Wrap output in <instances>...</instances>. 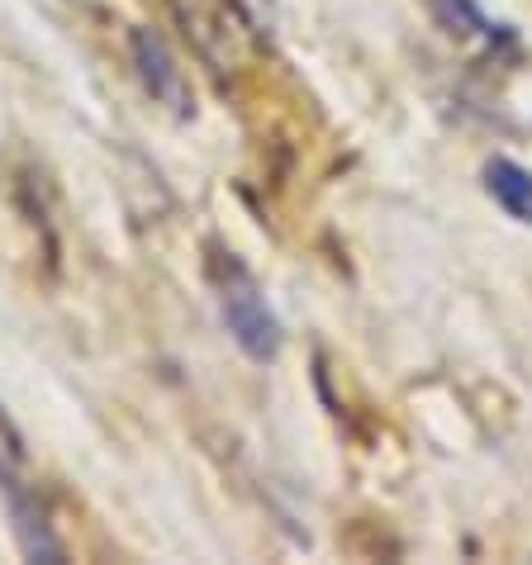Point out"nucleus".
Returning a JSON list of instances; mask_svg holds the SVG:
<instances>
[{"label":"nucleus","mask_w":532,"mask_h":565,"mask_svg":"<svg viewBox=\"0 0 532 565\" xmlns=\"http://www.w3.org/2000/svg\"><path fill=\"white\" fill-rule=\"evenodd\" d=\"M214 280H219V309H224V323L233 342L253 356V361H276L280 352V323L266 295L257 286V276L233 257V253H219L214 257Z\"/></svg>","instance_id":"obj_1"},{"label":"nucleus","mask_w":532,"mask_h":565,"mask_svg":"<svg viewBox=\"0 0 532 565\" xmlns=\"http://www.w3.org/2000/svg\"><path fill=\"white\" fill-rule=\"evenodd\" d=\"M171 20L181 24L191 53L214 72H238L253 53V24L233 0H162Z\"/></svg>","instance_id":"obj_2"},{"label":"nucleus","mask_w":532,"mask_h":565,"mask_svg":"<svg viewBox=\"0 0 532 565\" xmlns=\"http://www.w3.org/2000/svg\"><path fill=\"white\" fill-rule=\"evenodd\" d=\"M129 53H134L138 82L148 86V96L158 105H167L177 119H191L195 115L191 82H185V72L177 67V57H171L162 34H152V29H134V34H129Z\"/></svg>","instance_id":"obj_3"},{"label":"nucleus","mask_w":532,"mask_h":565,"mask_svg":"<svg viewBox=\"0 0 532 565\" xmlns=\"http://www.w3.org/2000/svg\"><path fill=\"white\" fill-rule=\"evenodd\" d=\"M0 499H6V513H10V527H14V542H20V552L29 561H67V552H62V542L53 537L49 518H43L39 509V494L29 490V484L14 476L10 466H0Z\"/></svg>","instance_id":"obj_4"},{"label":"nucleus","mask_w":532,"mask_h":565,"mask_svg":"<svg viewBox=\"0 0 532 565\" xmlns=\"http://www.w3.org/2000/svg\"><path fill=\"white\" fill-rule=\"evenodd\" d=\"M485 185L504 205V214H513L519 224H532V171L528 167L509 162V157H494V162H485Z\"/></svg>","instance_id":"obj_5"},{"label":"nucleus","mask_w":532,"mask_h":565,"mask_svg":"<svg viewBox=\"0 0 532 565\" xmlns=\"http://www.w3.org/2000/svg\"><path fill=\"white\" fill-rule=\"evenodd\" d=\"M428 14L437 20V29L451 39H476L485 34V14L476 0H428Z\"/></svg>","instance_id":"obj_6"}]
</instances>
